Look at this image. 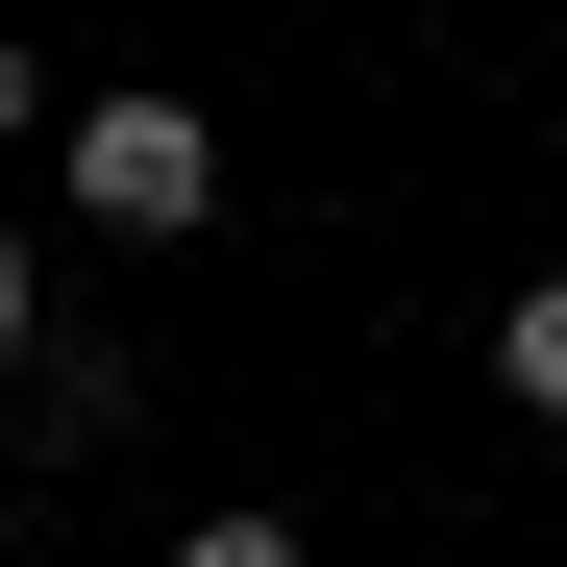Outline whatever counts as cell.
Instances as JSON below:
<instances>
[{"instance_id": "3", "label": "cell", "mask_w": 567, "mask_h": 567, "mask_svg": "<svg viewBox=\"0 0 567 567\" xmlns=\"http://www.w3.org/2000/svg\"><path fill=\"white\" fill-rule=\"evenodd\" d=\"M25 420H50V444H124V346H100V321H50V395H25Z\"/></svg>"}, {"instance_id": "5", "label": "cell", "mask_w": 567, "mask_h": 567, "mask_svg": "<svg viewBox=\"0 0 567 567\" xmlns=\"http://www.w3.org/2000/svg\"><path fill=\"white\" fill-rule=\"evenodd\" d=\"M0 370H50V247L0 223Z\"/></svg>"}, {"instance_id": "6", "label": "cell", "mask_w": 567, "mask_h": 567, "mask_svg": "<svg viewBox=\"0 0 567 567\" xmlns=\"http://www.w3.org/2000/svg\"><path fill=\"white\" fill-rule=\"evenodd\" d=\"M0 148H74V124H50V50H25V25H0Z\"/></svg>"}, {"instance_id": "4", "label": "cell", "mask_w": 567, "mask_h": 567, "mask_svg": "<svg viewBox=\"0 0 567 567\" xmlns=\"http://www.w3.org/2000/svg\"><path fill=\"white\" fill-rule=\"evenodd\" d=\"M173 567H321V543L271 518V494H223V518H173Z\"/></svg>"}, {"instance_id": "2", "label": "cell", "mask_w": 567, "mask_h": 567, "mask_svg": "<svg viewBox=\"0 0 567 567\" xmlns=\"http://www.w3.org/2000/svg\"><path fill=\"white\" fill-rule=\"evenodd\" d=\"M494 395H518V420H567V271H518V297H494Z\"/></svg>"}, {"instance_id": "1", "label": "cell", "mask_w": 567, "mask_h": 567, "mask_svg": "<svg viewBox=\"0 0 567 567\" xmlns=\"http://www.w3.org/2000/svg\"><path fill=\"white\" fill-rule=\"evenodd\" d=\"M50 173H74V223H124V247H198V223H223V124H198V100H74Z\"/></svg>"}]
</instances>
